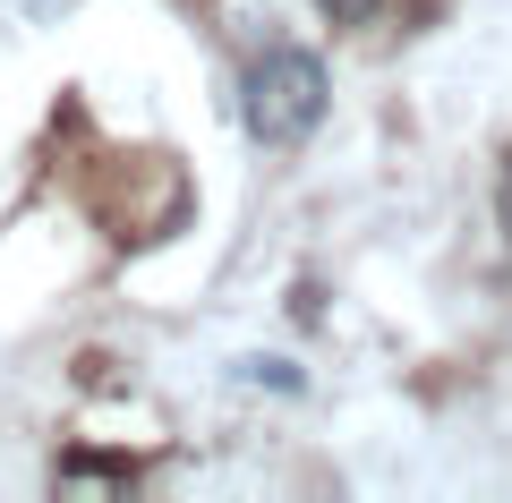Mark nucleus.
Returning <instances> with one entry per match:
<instances>
[{"mask_svg": "<svg viewBox=\"0 0 512 503\" xmlns=\"http://www.w3.org/2000/svg\"><path fill=\"white\" fill-rule=\"evenodd\" d=\"M495 222H504V239H512V145H504V171H495Z\"/></svg>", "mask_w": 512, "mask_h": 503, "instance_id": "obj_2", "label": "nucleus"}, {"mask_svg": "<svg viewBox=\"0 0 512 503\" xmlns=\"http://www.w3.org/2000/svg\"><path fill=\"white\" fill-rule=\"evenodd\" d=\"M333 18H376V0H325Z\"/></svg>", "mask_w": 512, "mask_h": 503, "instance_id": "obj_3", "label": "nucleus"}, {"mask_svg": "<svg viewBox=\"0 0 512 503\" xmlns=\"http://www.w3.org/2000/svg\"><path fill=\"white\" fill-rule=\"evenodd\" d=\"M239 120H248V137H265V145H299L316 120H325V60L299 52V43L248 60V77H239Z\"/></svg>", "mask_w": 512, "mask_h": 503, "instance_id": "obj_1", "label": "nucleus"}]
</instances>
